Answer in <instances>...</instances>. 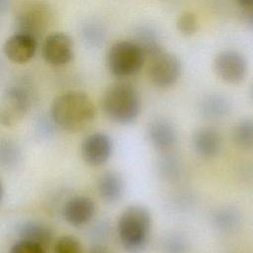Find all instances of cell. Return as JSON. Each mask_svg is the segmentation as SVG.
<instances>
[{
  "label": "cell",
  "mask_w": 253,
  "mask_h": 253,
  "mask_svg": "<svg viewBox=\"0 0 253 253\" xmlns=\"http://www.w3.org/2000/svg\"><path fill=\"white\" fill-rule=\"evenodd\" d=\"M96 115L91 98L81 91H68L57 96L49 111L54 125L67 131H80L87 127Z\"/></svg>",
  "instance_id": "6da1fadb"
},
{
  "label": "cell",
  "mask_w": 253,
  "mask_h": 253,
  "mask_svg": "<svg viewBox=\"0 0 253 253\" xmlns=\"http://www.w3.org/2000/svg\"><path fill=\"white\" fill-rule=\"evenodd\" d=\"M151 228V214L140 205H132L121 213L117 230L123 247L129 253L141 252L147 242Z\"/></svg>",
  "instance_id": "7a4b0ae2"
},
{
  "label": "cell",
  "mask_w": 253,
  "mask_h": 253,
  "mask_svg": "<svg viewBox=\"0 0 253 253\" xmlns=\"http://www.w3.org/2000/svg\"><path fill=\"white\" fill-rule=\"evenodd\" d=\"M102 108L106 116L120 125L133 123L140 113V97L129 83L117 82L112 84L104 93Z\"/></svg>",
  "instance_id": "3957f363"
},
{
  "label": "cell",
  "mask_w": 253,
  "mask_h": 253,
  "mask_svg": "<svg viewBox=\"0 0 253 253\" xmlns=\"http://www.w3.org/2000/svg\"><path fill=\"white\" fill-rule=\"evenodd\" d=\"M145 58V52L134 41H121L109 48L106 62L114 76L125 78L138 73Z\"/></svg>",
  "instance_id": "277c9868"
},
{
  "label": "cell",
  "mask_w": 253,
  "mask_h": 253,
  "mask_svg": "<svg viewBox=\"0 0 253 253\" xmlns=\"http://www.w3.org/2000/svg\"><path fill=\"white\" fill-rule=\"evenodd\" d=\"M52 12L48 4L43 1L26 3L16 16V26L19 33L34 36L36 39L48 28Z\"/></svg>",
  "instance_id": "5b68a950"
},
{
  "label": "cell",
  "mask_w": 253,
  "mask_h": 253,
  "mask_svg": "<svg viewBox=\"0 0 253 253\" xmlns=\"http://www.w3.org/2000/svg\"><path fill=\"white\" fill-rule=\"evenodd\" d=\"M32 95L28 87L17 84L9 87L3 97L0 107L1 124L7 126L18 123L29 111Z\"/></svg>",
  "instance_id": "8992f818"
},
{
  "label": "cell",
  "mask_w": 253,
  "mask_h": 253,
  "mask_svg": "<svg viewBox=\"0 0 253 253\" xmlns=\"http://www.w3.org/2000/svg\"><path fill=\"white\" fill-rule=\"evenodd\" d=\"M149 58L147 74L152 84L159 88H168L177 82L182 68L175 54L161 50Z\"/></svg>",
  "instance_id": "52a82bcc"
},
{
  "label": "cell",
  "mask_w": 253,
  "mask_h": 253,
  "mask_svg": "<svg viewBox=\"0 0 253 253\" xmlns=\"http://www.w3.org/2000/svg\"><path fill=\"white\" fill-rule=\"evenodd\" d=\"M247 60L237 50L224 49L218 52L213 59L215 74L228 84H238L247 74Z\"/></svg>",
  "instance_id": "ba28073f"
},
{
  "label": "cell",
  "mask_w": 253,
  "mask_h": 253,
  "mask_svg": "<svg viewBox=\"0 0 253 253\" xmlns=\"http://www.w3.org/2000/svg\"><path fill=\"white\" fill-rule=\"evenodd\" d=\"M42 55L45 62L50 65H65L73 59V42L70 37L64 33H51L46 36L42 42Z\"/></svg>",
  "instance_id": "9c48e42d"
},
{
  "label": "cell",
  "mask_w": 253,
  "mask_h": 253,
  "mask_svg": "<svg viewBox=\"0 0 253 253\" xmlns=\"http://www.w3.org/2000/svg\"><path fill=\"white\" fill-rule=\"evenodd\" d=\"M80 151L86 164L94 167L101 166L111 157L113 142L111 137L104 132H92L81 142Z\"/></svg>",
  "instance_id": "30bf717a"
},
{
  "label": "cell",
  "mask_w": 253,
  "mask_h": 253,
  "mask_svg": "<svg viewBox=\"0 0 253 253\" xmlns=\"http://www.w3.org/2000/svg\"><path fill=\"white\" fill-rule=\"evenodd\" d=\"M38 39L25 33H16L4 43L3 50L6 57L15 63H26L36 54Z\"/></svg>",
  "instance_id": "8fae6325"
},
{
  "label": "cell",
  "mask_w": 253,
  "mask_h": 253,
  "mask_svg": "<svg viewBox=\"0 0 253 253\" xmlns=\"http://www.w3.org/2000/svg\"><path fill=\"white\" fill-rule=\"evenodd\" d=\"M146 133L151 145L161 152L171 150L178 138L175 126L164 118H156L149 122Z\"/></svg>",
  "instance_id": "7c38bea8"
},
{
  "label": "cell",
  "mask_w": 253,
  "mask_h": 253,
  "mask_svg": "<svg viewBox=\"0 0 253 253\" xmlns=\"http://www.w3.org/2000/svg\"><path fill=\"white\" fill-rule=\"evenodd\" d=\"M95 210V204L92 199L86 196H74L64 204L62 215L69 224L80 226L92 219Z\"/></svg>",
  "instance_id": "4fadbf2b"
},
{
  "label": "cell",
  "mask_w": 253,
  "mask_h": 253,
  "mask_svg": "<svg viewBox=\"0 0 253 253\" xmlns=\"http://www.w3.org/2000/svg\"><path fill=\"white\" fill-rule=\"evenodd\" d=\"M195 152L206 159L216 156L221 147V138L216 129L211 126L198 128L192 136Z\"/></svg>",
  "instance_id": "5bb4252c"
},
{
  "label": "cell",
  "mask_w": 253,
  "mask_h": 253,
  "mask_svg": "<svg viewBox=\"0 0 253 253\" xmlns=\"http://www.w3.org/2000/svg\"><path fill=\"white\" fill-rule=\"evenodd\" d=\"M99 196L107 203H117L125 192V182L120 173L106 171L102 173L97 182Z\"/></svg>",
  "instance_id": "9a60e30c"
},
{
  "label": "cell",
  "mask_w": 253,
  "mask_h": 253,
  "mask_svg": "<svg viewBox=\"0 0 253 253\" xmlns=\"http://www.w3.org/2000/svg\"><path fill=\"white\" fill-rule=\"evenodd\" d=\"M200 114L208 120H219L225 117L230 110L228 99L221 94L207 95L200 103Z\"/></svg>",
  "instance_id": "2e32d148"
},
{
  "label": "cell",
  "mask_w": 253,
  "mask_h": 253,
  "mask_svg": "<svg viewBox=\"0 0 253 253\" xmlns=\"http://www.w3.org/2000/svg\"><path fill=\"white\" fill-rule=\"evenodd\" d=\"M18 235L21 239L34 241L45 246L51 239V230L49 227L37 220H27L22 222L17 228Z\"/></svg>",
  "instance_id": "e0dca14e"
},
{
  "label": "cell",
  "mask_w": 253,
  "mask_h": 253,
  "mask_svg": "<svg viewBox=\"0 0 253 253\" xmlns=\"http://www.w3.org/2000/svg\"><path fill=\"white\" fill-rule=\"evenodd\" d=\"M240 221L239 212L232 207H221L211 215V222L215 228L223 232L234 230Z\"/></svg>",
  "instance_id": "ac0fdd59"
},
{
  "label": "cell",
  "mask_w": 253,
  "mask_h": 253,
  "mask_svg": "<svg viewBox=\"0 0 253 253\" xmlns=\"http://www.w3.org/2000/svg\"><path fill=\"white\" fill-rule=\"evenodd\" d=\"M134 42L143 49L146 57L163 50L156 32L149 27H140L134 33Z\"/></svg>",
  "instance_id": "d6986e66"
},
{
  "label": "cell",
  "mask_w": 253,
  "mask_h": 253,
  "mask_svg": "<svg viewBox=\"0 0 253 253\" xmlns=\"http://www.w3.org/2000/svg\"><path fill=\"white\" fill-rule=\"evenodd\" d=\"M157 170L159 175L167 181L179 179L182 172L180 160L175 155H171L167 152H164V154L160 156L157 162Z\"/></svg>",
  "instance_id": "ffe728a7"
},
{
  "label": "cell",
  "mask_w": 253,
  "mask_h": 253,
  "mask_svg": "<svg viewBox=\"0 0 253 253\" xmlns=\"http://www.w3.org/2000/svg\"><path fill=\"white\" fill-rule=\"evenodd\" d=\"M20 147L11 139L3 138L0 141V164L4 168H13L21 160Z\"/></svg>",
  "instance_id": "44dd1931"
},
{
  "label": "cell",
  "mask_w": 253,
  "mask_h": 253,
  "mask_svg": "<svg viewBox=\"0 0 253 253\" xmlns=\"http://www.w3.org/2000/svg\"><path fill=\"white\" fill-rule=\"evenodd\" d=\"M232 138L236 145L241 148H253V120L240 121L233 128Z\"/></svg>",
  "instance_id": "7402d4cb"
},
{
  "label": "cell",
  "mask_w": 253,
  "mask_h": 253,
  "mask_svg": "<svg viewBox=\"0 0 253 253\" xmlns=\"http://www.w3.org/2000/svg\"><path fill=\"white\" fill-rule=\"evenodd\" d=\"M54 253H83L81 242L72 235L59 236L53 245Z\"/></svg>",
  "instance_id": "603a6c76"
},
{
  "label": "cell",
  "mask_w": 253,
  "mask_h": 253,
  "mask_svg": "<svg viewBox=\"0 0 253 253\" xmlns=\"http://www.w3.org/2000/svg\"><path fill=\"white\" fill-rule=\"evenodd\" d=\"M161 250L162 253H187L188 244L183 236L171 234L162 241Z\"/></svg>",
  "instance_id": "cb8c5ba5"
},
{
  "label": "cell",
  "mask_w": 253,
  "mask_h": 253,
  "mask_svg": "<svg viewBox=\"0 0 253 253\" xmlns=\"http://www.w3.org/2000/svg\"><path fill=\"white\" fill-rule=\"evenodd\" d=\"M177 30L184 36H192L198 30L197 17L191 12H185L179 16L176 22Z\"/></svg>",
  "instance_id": "d4e9b609"
},
{
  "label": "cell",
  "mask_w": 253,
  "mask_h": 253,
  "mask_svg": "<svg viewBox=\"0 0 253 253\" xmlns=\"http://www.w3.org/2000/svg\"><path fill=\"white\" fill-rule=\"evenodd\" d=\"M82 33H83L84 40L92 45L98 46L102 42H104L105 32L101 27H99L98 25H95V23L86 24L85 27L83 28Z\"/></svg>",
  "instance_id": "484cf974"
},
{
  "label": "cell",
  "mask_w": 253,
  "mask_h": 253,
  "mask_svg": "<svg viewBox=\"0 0 253 253\" xmlns=\"http://www.w3.org/2000/svg\"><path fill=\"white\" fill-rule=\"evenodd\" d=\"M9 253H45V251L42 244L20 238L11 246Z\"/></svg>",
  "instance_id": "4316f807"
},
{
  "label": "cell",
  "mask_w": 253,
  "mask_h": 253,
  "mask_svg": "<svg viewBox=\"0 0 253 253\" xmlns=\"http://www.w3.org/2000/svg\"><path fill=\"white\" fill-rule=\"evenodd\" d=\"M52 124H54V122L51 118H49V120L46 118H40V120L37 122V130L40 132V134L48 136L52 132Z\"/></svg>",
  "instance_id": "83f0119b"
},
{
  "label": "cell",
  "mask_w": 253,
  "mask_h": 253,
  "mask_svg": "<svg viewBox=\"0 0 253 253\" xmlns=\"http://www.w3.org/2000/svg\"><path fill=\"white\" fill-rule=\"evenodd\" d=\"M243 20L245 22V24L253 29V5L249 6L247 8H244V12H243Z\"/></svg>",
  "instance_id": "f1b7e54d"
},
{
  "label": "cell",
  "mask_w": 253,
  "mask_h": 253,
  "mask_svg": "<svg viewBox=\"0 0 253 253\" xmlns=\"http://www.w3.org/2000/svg\"><path fill=\"white\" fill-rule=\"evenodd\" d=\"M87 253H111V252L105 246L96 244V245H93L92 247H90Z\"/></svg>",
  "instance_id": "f546056e"
},
{
  "label": "cell",
  "mask_w": 253,
  "mask_h": 253,
  "mask_svg": "<svg viewBox=\"0 0 253 253\" xmlns=\"http://www.w3.org/2000/svg\"><path fill=\"white\" fill-rule=\"evenodd\" d=\"M235 1L242 8H247V7L253 5V0H235Z\"/></svg>",
  "instance_id": "4dcf8cb0"
},
{
  "label": "cell",
  "mask_w": 253,
  "mask_h": 253,
  "mask_svg": "<svg viewBox=\"0 0 253 253\" xmlns=\"http://www.w3.org/2000/svg\"><path fill=\"white\" fill-rule=\"evenodd\" d=\"M251 96H252V99H253V86H252V90H251Z\"/></svg>",
  "instance_id": "1f68e13d"
}]
</instances>
